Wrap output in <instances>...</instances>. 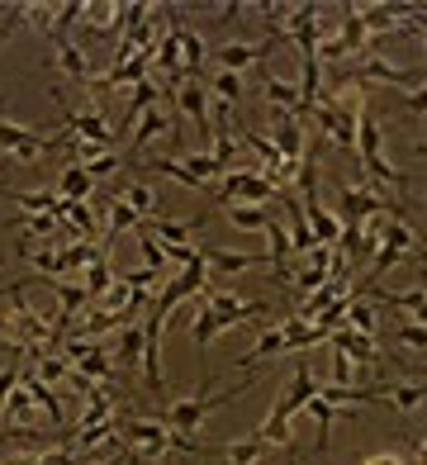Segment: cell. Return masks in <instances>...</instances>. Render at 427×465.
<instances>
[{
  "instance_id": "83f0119b",
  "label": "cell",
  "mask_w": 427,
  "mask_h": 465,
  "mask_svg": "<svg viewBox=\"0 0 427 465\" xmlns=\"http://www.w3.org/2000/svg\"><path fill=\"white\" fill-rule=\"evenodd\" d=\"M0 422H10V428H19V432H29L34 422H38V409H34V399H29L25 390H15V394L5 399V409H0Z\"/></svg>"
},
{
  "instance_id": "9c48e42d",
  "label": "cell",
  "mask_w": 427,
  "mask_h": 465,
  "mask_svg": "<svg viewBox=\"0 0 427 465\" xmlns=\"http://www.w3.org/2000/svg\"><path fill=\"white\" fill-rule=\"evenodd\" d=\"M166 313L157 309H147L143 313V356H138V366H143V380H147V394H162V332H166Z\"/></svg>"
},
{
  "instance_id": "f35d334b",
  "label": "cell",
  "mask_w": 427,
  "mask_h": 465,
  "mask_svg": "<svg viewBox=\"0 0 427 465\" xmlns=\"http://www.w3.org/2000/svg\"><path fill=\"white\" fill-rule=\"evenodd\" d=\"M62 219L76 228V238H95V214H91V204H85V200H67V214H62Z\"/></svg>"
},
{
  "instance_id": "7dc6e473",
  "label": "cell",
  "mask_w": 427,
  "mask_h": 465,
  "mask_svg": "<svg viewBox=\"0 0 427 465\" xmlns=\"http://www.w3.org/2000/svg\"><path fill=\"white\" fill-rule=\"evenodd\" d=\"M119 166H124V157H119V153H104L100 162H91V166H81V172L91 176V181H100V176H114Z\"/></svg>"
},
{
  "instance_id": "e0dca14e",
  "label": "cell",
  "mask_w": 427,
  "mask_h": 465,
  "mask_svg": "<svg viewBox=\"0 0 427 465\" xmlns=\"http://www.w3.org/2000/svg\"><path fill=\"white\" fill-rule=\"evenodd\" d=\"M19 390L34 399V409H43V413L53 418V428H62V422H67V418H62V399L53 394V385H43V380H38L25 361H19Z\"/></svg>"
},
{
  "instance_id": "cb8c5ba5",
  "label": "cell",
  "mask_w": 427,
  "mask_h": 465,
  "mask_svg": "<svg viewBox=\"0 0 427 465\" xmlns=\"http://www.w3.org/2000/svg\"><path fill=\"white\" fill-rule=\"evenodd\" d=\"M313 394H318V380H313V371H309L304 361H299V366H294V380L285 385V399H281V404H285L290 413H299Z\"/></svg>"
},
{
  "instance_id": "7402d4cb",
  "label": "cell",
  "mask_w": 427,
  "mask_h": 465,
  "mask_svg": "<svg viewBox=\"0 0 427 465\" xmlns=\"http://www.w3.org/2000/svg\"><path fill=\"white\" fill-rule=\"evenodd\" d=\"M57 67L67 72V76L76 81L81 91L91 86V76H95V72H91V62H85V53H81V48L72 44V38H57Z\"/></svg>"
},
{
  "instance_id": "bcb514c9",
  "label": "cell",
  "mask_w": 427,
  "mask_h": 465,
  "mask_svg": "<svg viewBox=\"0 0 427 465\" xmlns=\"http://www.w3.org/2000/svg\"><path fill=\"white\" fill-rule=\"evenodd\" d=\"M138 247H143L147 271H162V276H166V252H162V242H157V238H138Z\"/></svg>"
},
{
  "instance_id": "74e56055",
  "label": "cell",
  "mask_w": 427,
  "mask_h": 465,
  "mask_svg": "<svg viewBox=\"0 0 427 465\" xmlns=\"http://www.w3.org/2000/svg\"><path fill=\"white\" fill-rule=\"evenodd\" d=\"M57 5H38V0H29V5H19V15H25V25H34L43 38H53L57 34Z\"/></svg>"
},
{
  "instance_id": "ba28073f",
  "label": "cell",
  "mask_w": 427,
  "mask_h": 465,
  "mask_svg": "<svg viewBox=\"0 0 427 465\" xmlns=\"http://www.w3.org/2000/svg\"><path fill=\"white\" fill-rule=\"evenodd\" d=\"M271 204L275 200V185H266L256 172H247V166H238V172H228L219 176V195H214V209H223V204Z\"/></svg>"
},
{
  "instance_id": "277c9868",
  "label": "cell",
  "mask_w": 427,
  "mask_h": 465,
  "mask_svg": "<svg viewBox=\"0 0 427 465\" xmlns=\"http://www.w3.org/2000/svg\"><path fill=\"white\" fill-rule=\"evenodd\" d=\"M72 134H53V138H43L34 129H25V124H10V119H0V153L15 157L19 166H34L43 153H57V147H67Z\"/></svg>"
},
{
  "instance_id": "d6a6232c",
  "label": "cell",
  "mask_w": 427,
  "mask_h": 465,
  "mask_svg": "<svg viewBox=\"0 0 427 465\" xmlns=\"http://www.w3.org/2000/svg\"><path fill=\"white\" fill-rule=\"evenodd\" d=\"M114 200H124V204L134 209L138 219H147V214H157V190L147 185V181H134V185H128L124 195H114Z\"/></svg>"
},
{
  "instance_id": "f907efd6",
  "label": "cell",
  "mask_w": 427,
  "mask_h": 465,
  "mask_svg": "<svg viewBox=\"0 0 427 465\" xmlns=\"http://www.w3.org/2000/svg\"><path fill=\"white\" fill-rule=\"evenodd\" d=\"M403 104H409V114H413V119H422V110H427V86H413Z\"/></svg>"
},
{
  "instance_id": "f546056e",
  "label": "cell",
  "mask_w": 427,
  "mask_h": 465,
  "mask_svg": "<svg viewBox=\"0 0 427 465\" xmlns=\"http://www.w3.org/2000/svg\"><path fill=\"white\" fill-rule=\"evenodd\" d=\"M110 204V228H104V242L100 247H110L114 238H124V232H134V228H143V219L134 214V209H128L124 200H104Z\"/></svg>"
},
{
  "instance_id": "4dcf8cb0",
  "label": "cell",
  "mask_w": 427,
  "mask_h": 465,
  "mask_svg": "<svg viewBox=\"0 0 427 465\" xmlns=\"http://www.w3.org/2000/svg\"><path fill=\"white\" fill-rule=\"evenodd\" d=\"M91 190H95V181L85 176V172H81L76 162H72L67 172L57 176V195H62V200H91Z\"/></svg>"
},
{
  "instance_id": "3957f363",
  "label": "cell",
  "mask_w": 427,
  "mask_h": 465,
  "mask_svg": "<svg viewBox=\"0 0 427 465\" xmlns=\"http://www.w3.org/2000/svg\"><path fill=\"white\" fill-rule=\"evenodd\" d=\"M247 390H252V380H243L238 390L209 394V399H204V394H195V399H181V404H171V409H162V413H157V422H166L171 432H185V437H190V432H195V428H204V418H209L214 409H223L228 399H238V394H247Z\"/></svg>"
},
{
  "instance_id": "ffe728a7",
  "label": "cell",
  "mask_w": 427,
  "mask_h": 465,
  "mask_svg": "<svg viewBox=\"0 0 427 465\" xmlns=\"http://www.w3.org/2000/svg\"><path fill=\"white\" fill-rule=\"evenodd\" d=\"M262 86H266V100H271V110H281V114H294L299 124H309L304 104H299V91L290 86V81H281V76H266Z\"/></svg>"
},
{
  "instance_id": "ab89813d",
  "label": "cell",
  "mask_w": 427,
  "mask_h": 465,
  "mask_svg": "<svg viewBox=\"0 0 427 465\" xmlns=\"http://www.w3.org/2000/svg\"><path fill=\"white\" fill-rule=\"evenodd\" d=\"M15 223L25 228V238H48V242H53V238H57V223H62V219H53V214H19Z\"/></svg>"
},
{
  "instance_id": "4316f807",
  "label": "cell",
  "mask_w": 427,
  "mask_h": 465,
  "mask_svg": "<svg viewBox=\"0 0 427 465\" xmlns=\"http://www.w3.org/2000/svg\"><path fill=\"white\" fill-rule=\"evenodd\" d=\"M157 104H162V86H157L153 76H147V81H138V86H134V95L124 100V124H134L138 114L157 110Z\"/></svg>"
},
{
  "instance_id": "7a4b0ae2",
  "label": "cell",
  "mask_w": 427,
  "mask_h": 465,
  "mask_svg": "<svg viewBox=\"0 0 427 465\" xmlns=\"http://www.w3.org/2000/svg\"><path fill=\"white\" fill-rule=\"evenodd\" d=\"M5 300H10L15 313H5V319H0V332H5L10 342H15V351H29V347H53V351H57V328H53L48 313L29 309L25 285H10Z\"/></svg>"
},
{
  "instance_id": "1f68e13d",
  "label": "cell",
  "mask_w": 427,
  "mask_h": 465,
  "mask_svg": "<svg viewBox=\"0 0 427 465\" xmlns=\"http://www.w3.org/2000/svg\"><path fill=\"white\" fill-rule=\"evenodd\" d=\"M347 328H352V332H366V337H375V332H380L375 304H366L361 294H352V300H347Z\"/></svg>"
},
{
  "instance_id": "5bb4252c",
  "label": "cell",
  "mask_w": 427,
  "mask_h": 465,
  "mask_svg": "<svg viewBox=\"0 0 427 465\" xmlns=\"http://www.w3.org/2000/svg\"><path fill=\"white\" fill-rule=\"evenodd\" d=\"M328 347H333V351H342L347 361H366V366H371V361H380V347H375V337H366V332H352L347 323L328 332Z\"/></svg>"
},
{
  "instance_id": "ac0fdd59",
  "label": "cell",
  "mask_w": 427,
  "mask_h": 465,
  "mask_svg": "<svg viewBox=\"0 0 427 465\" xmlns=\"http://www.w3.org/2000/svg\"><path fill=\"white\" fill-rule=\"evenodd\" d=\"M10 200L19 204V214H53V219L67 214V200H62L53 185H48V190H15Z\"/></svg>"
},
{
  "instance_id": "6da1fadb",
  "label": "cell",
  "mask_w": 427,
  "mask_h": 465,
  "mask_svg": "<svg viewBox=\"0 0 427 465\" xmlns=\"http://www.w3.org/2000/svg\"><path fill=\"white\" fill-rule=\"evenodd\" d=\"M119 441L128 451H134V460H166L171 451H190V456H204V447L195 437H185V432H171L166 422L157 418H119Z\"/></svg>"
},
{
  "instance_id": "4fadbf2b",
  "label": "cell",
  "mask_w": 427,
  "mask_h": 465,
  "mask_svg": "<svg viewBox=\"0 0 427 465\" xmlns=\"http://www.w3.org/2000/svg\"><path fill=\"white\" fill-rule=\"evenodd\" d=\"M200 262L209 271V281L214 276H238V271H262L271 266V257H247V252H219V247H200Z\"/></svg>"
},
{
  "instance_id": "8fae6325",
  "label": "cell",
  "mask_w": 427,
  "mask_h": 465,
  "mask_svg": "<svg viewBox=\"0 0 427 465\" xmlns=\"http://www.w3.org/2000/svg\"><path fill=\"white\" fill-rule=\"evenodd\" d=\"M271 147L281 153L290 166H299L304 162V124H299L294 114H281V110H271Z\"/></svg>"
},
{
  "instance_id": "ee69618b",
  "label": "cell",
  "mask_w": 427,
  "mask_h": 465,
  "mask_svg": "<svg viewBox=\"0 0 427 465\" xmlns=\"http://www.w3.org/2000/svg\"><path fill=\"white\" fill-rule=\"evenodd\" d=\"M394 347L422 351V347H427V328H422V323H399V328H394Z\"/></svg>"
},
{
  "instance_id": "d590c367",
  "label": "cell",
  "mask_w": 427,
  "mask_h": 465,
  "mask_svg": "<svg viewBox=\"0 0 427 465\" xmlns=\"http://www.w3.org/2000/svg\"><path fill=\"white\" fill-rule=\"evenodd\" d=\"M304 413L318 422V451H328V432H333V422H337V409L328 404V399H309V404H304Z\"/></svg>"
},
{
  "instance_id": "d4e9b609",
  "label": "cell",
  "mask_w": 427,
  "mask_h": 465,
  "mask_svg": "<svg viewBox=\"0 0 427 465\" xmlns=\"http://www.w3.org/2000/svg\"><path fill=\"white\" fill-rule=\"evenodd\" d=\"M134 124H138V129H134V138H128V157H138L143 147H147V143L157 138V134H166V110H162V104H157V110H147V114H138Z\"/></svg>"
},
{
  "instance_id": "836d02e7",
  "label": "cell",
  "mask_w": 427,
  "mask_h": 465,
  "mask_svg": "<svg viewBox=\"0 0 427 465\" xmlns=\"http://www.w3.org/2000/svg\"><path fill=\"white\" fill-rule=\"evenodd\" d=\"M262 356H285V342H281V323H271V328H262V337H256V347L238 361V371L243 366H252V361H262Z\"/></svg>"
},
{
  "instance_id": "d6986e66",
  "label": "cell",
  "mask_w": 427,
  "mask_h": 465,
  "mask_svg": "<svg viewBox=\"0 0 427 465\" xmlns=\"http://www.w3.org/2000/svg\"><path fill=\"white\" fill-rule=\"evenodd\" d=\"M176 44H181V76L185 81H200V72H204V38L195 29L176 25Z\"/></svg>"
},
{
  "instance_id": "52a82bcc",
  "label": "cell",
  "mask_w": 427,
  "mask_h": 465,
  "mask_svg": "<svg viewBox=\"0 0 427 465\" xmlns=\"http://www.w3.org/2000/svg\"><path fill=\"white\" fill-rule=\"evenodd\" d=\"M53 104L62 110V124H67V134H72V138H81V143H100V147H119V129H110L100 110H72V104L62 100V91H53Z\"/></svg>"
},
{
  "instance_id": "681fc988",
  "label": "cell",
  "mask_w": 427,
  "mask_h": 465,
  "mask_svg": "<svg viewBox=\"0 0 427 465\" xmlns=\"http://www.w3.org/2000/svg\"><path fill=\"white\" fill-rule=\"evenodd\" d=\"M361 465H409V460H403L399 451H366V456H361Z\"/></svg>"
},
{
  "instance_id": "f6af8a7d",
  "label": "cell",
  "mask_w": 427,
  "mask_h": 465,
  "mask_svg": "<svg viewBox=\"0 0 427 465\" xmlns=\"http://www.w3.org/2000/svg\"><path fill=\"white\" fill-rule=\"evenodd\" d=\"M85 15V0H67V5H57V38H67L72 25H81Z\"/></svg>"
},
{
  "instance_id": "816d5d0a",
  "label": "cell",
  "mask_w": 427,
  "mask_h": 465,
  "mask_svg": "<svg viewBox=\"0 0 427 465\" xmlns=\"http://www.w3.org/2000/svg\"><path fill=\"white\" fill-rule=\"evenodd\" d=\"M238 10H243V0H228V5H219V19H238Z\"/></svg>"
},
{
  "instance_id": "7bdbcfd3",
  "label": "cell",
  "mask_w": 427,
  "mask_h": 465,
  "mask_svg": "<svg viewBox=\"0 0 427 465\" xmlns=\"http://www.w3.org/2000/svg\"><path fill=\"white\" fill-rule=\"evenodd\" d=\"M190 337H195L200 347H209L214 337H219V323H214V313H209V309H200L195 319H190Z\"/></svg>"
},
{
  "instance_id": "5b68a950",
  "label": "cell",
  "mask_w": 427,
  "mask_h": 465,
  "mask_svg": "<svg viewBox=\"0 0 427 465\" xmlns=\"http://www.w3.org/2000/svg\"><path fill=\"white\" fill-rule=\"evenodd\" d=\"M57 356L67 361L76 375H85L91 385H114V356L104 351L100 342H85V337H67L57 347Z\"/></svg>"
},
{
  "instance_id": "8d00e7d4",
  "label": "cell",
  "mask_w": 427,
  "mask_h": 465,
  "mask_svg": "<svg viewBox=\"0 0 427 465\" xmlns=\"http://www.w3.org/2000/svg\"><path fill=\"white\" fill-rule=\"evenodd\" d=\"M138 356H143V323H128V328H119V351H114V361H128V371H134Z\"/></svg>"
},
{
  "instance_id": "9a60e30c",
  "label": "cell",
  "mask_w": 427,
  "mask_h": 465,
  "mask_svg": "<svg viewBox=\"0 0 427 465\" xmlns=\"http://www.w3.org/2000/svg\"><path fill=\"white\" fill-rule=\"evenodd\" d=\"M176 114H185L200 129V138L209 143V100H204L200 81H181V86H176Z\"/></svg>"
},
{
  "instance_id": "7c38bea8",
  "label": "cell",
  "mask_w": 427,
  "mask_h": 465,
  "mask_svg": "<svg viewBox=\"0 0 427 465\" xmlns=\"http://www.w3.org/2000/svg\"><path fill=\"white\" fill-rule=\"evenodd\" d=\"M275 48V38H262V44H223V48H214V62H219V72H247L256 67V62H266Z\"/></svg>"
},
{
  "instance_id": "f1b7e54d",
  "label": "cell",
  "mask_w": 427,
  "mask_h": 465,
  "mask_svg": "<svg viewBox=\"0 0 427 465\" xmlns=\"http://www.w3.org/2000/svg\"><path fill=\"white\" fill-rule=\"evenodd\" d=\"M290 409L285 404H275L271 413H266V422H262V428H256V437H262L266 441V447H290Z\"/></svg>"
},
{
  "instance_id": "8992f818",
  "label": "cell",
  "mask_w": 427,
  "mask_h": 465,
  "mask_svg": "<svg viewBox=\"0 0 427 465\" xmlns=\"http://www.w3.org/2000/svg\"><path fill=\"white\" fill-rule=\"evenodd\" d=\"M204 309L214 313V323L223 328H238V323H252V319H262V313H271V304L262 300H243V294H233V290H204Z\"/></svg>"
},
{
  "instance_id": "60d3db41",
  "label": "cell",
  "mask_w": 427,
  "mask_h": 465,
  "mask_svg": "<svg viewBox=\"0 0 427 465\" xmlns=\"http://www.w3.org/2000/svg\"><path fill=\"white\" fill-rule=\"evenodd\" d=\"M214 95L238 110V104H243V76L238 72H219V76H214Z\"/></svg>"
},
{
  "instance_id": "b9f144b4",
  "label": "cell",
  "mask_w": 427,
  "mask_h": 465,
  "mask_svg": "<svg viewBox=\"0 0 427 465\" xmlns=\"http://www.w3.org/2000/svg\"><path fill=\"white\" fill-rule=\"evenodd\" d=\"M384 404H394V409H403V413H413V409H422V385H399L394 394H384Z\"/></svg>"
},
{
  "instance_id": "f5cc1de1",
  "label": "cell",
  "mask_w": 427,
  "mask_h": 465,
  "mask_svg": "<svg viewBox=\"0 0 427 465\" xmlns=\"http://www.w3.org/2000/svg\"><path fill=\"white\" fill-rule=\"evenodd\" d=\"M0 266H5V257H0Z\"/></svg>"
},
{
  "instance_id": "484cf974",
  "label": "cell",
  "mask_w": 427,
  "mask_h": 465,
  "mask_svg": "<svg viewBox=\"0 0 427 465\" xmlns=\"http://www.w3.org/2000/svg\"><path fill=\"white\" fill-rule=\"evenodd\" d=\"M223 214H228V223L238 232H266V223H271L266 204H223Z\"/></svg>"
},
{
  "instance_id": "603a6c76",
  "label": "cell",
  "mask_w": 427,
  "mask_h": 465,
  "mask_svg": "<svg viewBox=\"0 0 427 465\" xmlns=\"http://www.w3.org/2000/svg\"><path fill=\"white\" fill-rule=\"evenodd\" d=\"M124 5H114V0H95V5H85V15H81V25L91 29V34H119L124 29Z\"/></svg>"
},
{
  "instance_id": "c3c4849f",
  "label": "cell",
  "mask_w": 427,
  "mask_h": 465,
  "mask_svg": "<svg viewBox=\"0 0 427 465\" xmlns=\"http://www.w3.org/2000/svg\"><path fill=\"white\" fill-rule=\"evenodd\" d=\"M333 385H352V361L342 351H333Z\"/></svg>"
},
{
  "instance_id": "44dd1931",
  "label": "cell",
  "mask_w": 427,
  "mask_h": 465,
  "mask_svg": "<svg viewBox=\"0 0 427 465\" xmlns=\"http://www.w3.org/2000/svg\"><path fill=\"white\" fill-rule=\"evenodd\" d=\"M81 276H85V281H81V285H85V300L95 304L100 294H104V290H110V285L119 281V276H114V266H110V247H100V257H95L91 266H85Z\"/></svg>"
},
{
  "instance_id": "30bf717a",
  "label": "cell",
  "mask_w": 427,
  "mask_h": 465,
  "mask_svg": "<svg viewBox=\"0 0 427 465\" xmlns=\"http://www.w3.org/2000/svg\"><path fill=\"white\" fill-rule=\"evenodd\" d=\"M422 76H427L422 67H394V62H384L380 53H366L352 81H361V86H366V81H390V86H422Z\"/></svg>"
},
{
  "instance_id": "e575fe53",
  "label": "cell",
  "mask_w": 427,
  "mask_h": 465,
  "mask_svg": "<svg viewBox=\"0 0 427 465\" xmlns=\"http://www.w3.org/2000/svg\"><path fill=\"white\" fill-rule=\"evenodd\" d=\"M262 451H266L262 437H243V441H228L219 456H223L228 465H256V460H262Z\"/></svg>"
},
{
  "instance_id": "2e32d148",
  "label": "cell",
  "mask_w": 427,
  "mask_h": 465,
  "mask_svg": "<svg viewBox=\"0 0 427 465\" xmlns=\"http://www.w3.org/2000/svg\"><path fill=\"white\" fill-rule=\"evenodd\" d=\"M204 219H209V209H204V214H195V219H185V223H176V219H143L138 232H153L157 242L181 247V242H190V238H195V232L204 228Z\"/></svg>"
}]
</instances>
